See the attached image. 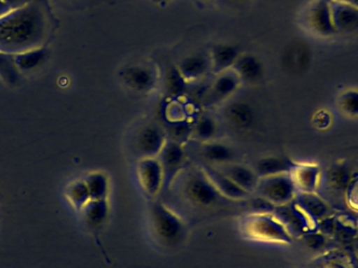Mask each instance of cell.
Returning <instances> with one entry per match:
<instances>
[{
  "mask_svg": "<svg viewBox=\"0 0 358 268\" xmlns=\"http://www.w3.org/2000/svg\"><path fill=\"white\" fill-rule=\"evenodd\" d=\"M187 198L192 202L196 204H212L215 200V193L210 188V183H206L203 179L200 177H193L189 179V183H187Z\"/></svg>",
  "mask_w": 358,
  "mask_h": 268,
  "instance_id": "obj_15",
  "label": "cell"
},
{
  "mask_svg": "<svg viewBox=\"0 0 358 268\" xmlns=\"http://www.w3.org/2000/svg\"><path fill=\"white\" fill-rule=\"evenodd\" d=\"M12 10V8H10L8 4L4 3L3 0H0V16H2V15L6 14V13H8V10Z\"/></svg>",
  "mask_w": 358,
  "mask_h": 268,
  "instance_id": "obj_30",
  "label": "cell"
},
{
  "mask_svg": "<svg viewBox=\"0 0 358 268\" xmlns=\"http://www.w3.org/2000/svg\"><path fill=\"white\" fill-rule=\"evenodd\" d=\"M338 107L349 117H358V90H347L338 99Z\"/></svg>",
  "mask_w": 358,
  "mask_h": 268,
  "instance_id": "obj_24",
  "label": "cell"
},
{
  "mask_svg": "<svg viewBox=\"0 0 358 268\" xmlns=\"http://www.w3.org/2000/svg\"><path fill=\"white\" fill-rule=\"evenodd\" d=\"M193 132L195 137L203 143H206V141H210L214 139L218 132V125L214 119L204 115V117L199 118V120L196 122Z\"/></svg>",
  "mask_w": 358,
  "mask_h": 268,
  "instance_id": "obj_23",
  "label": "cell"
},
{
  "mask_svg": "<svg viewBox=\"0 0 358 268\" xmlns=\"http://www.w3.org/2000/svg\"><path fill=\"white\" fill-rule=\"evenodd\" d=\"M183 160H185V153L180 146L176 141L170 143L164 151V169L168 172H174L182 164Z\"/></svg>",
  "mask_w": 358,
  "mask_h": 268,
  "instance_id": "obj_22",
  "label": "cell"
},
{
  "mask_svg": "<svg viewBox=\"0 0 358 268\" xmlns=\"http://www.w3.org/2000/svg\"><path fill=\"white\" fill-rule=\"evenodd\" d=\"M201 155L206 162L217 166L231 164L235 160L236 152L233 148L217 141H206L201 148Z\"/></svg>",
  "mask_w": 358,
  "mask_h": 268,
  "instance_id": "obj_10",
  "label": "cell"
},
{
  "mask_svg": "<svg viewBox=\"0 0 358 268\" xmlns=\"http://www.w3.org/2000/svg\"><path fill=\"white\" fill-rule=\"evenodd\" d=\"M325 238L322 234H310L307 236V244L313 248H321L325 246Z\"/></svg>",
  "mask_w": 358,
  "mask_h": 268,
  "instance_id": "obj_28",
  "label": "cell"
},
{
  "mask_svg": "<svg viewBox=\"0 0 358 268\" xmlns=\"http://www.w3.org/2000/svg\"><path fill=\"white\" fill-rule=\"evenodd\" d=\"M296 188L294 179L286 173L266 177V181L261 190L268 202L285 204L294 197Z\"/></svg>",
  "mask_w": 358,
  "mask_h": 268,
  "instance_id": "obj_3",
  "label": "cell"
},
{
  "mask_svg": "<svg viewBox=\"0 0 358 268\" xmlns=\"http://www.w3.org/2000/svg\"><path fill=\"white\" fill-rule=\"evenodd\" d=\"M155 231L164 244H176L180 237L179 223L166 211L157 209L155 211Z\"/></svg>",
  "mask_w": 358,
  "mask_h": 268,
  "instance_id": "obj_6",
  "label": "cell"
},
{
  "mask_svg": "<svg viewBox=\"0 0 358 268\" xmlns=\"http://www.w3.org/2000/svg\"><path fill=\"white\" fill-rule=\"evenodd\" d=\"M231 1L241 2V1H245V0H231Z\"/></svg>",
  "mask_w": 358,
  "mask_h": 268,
  "instance_id": "obj_33",
  "label": "cell"
},
{
  "mask_svg": "<svg viewBox=\"0 0 358 268\" xmlns=\"http://www.w3.org/2000/svg\"><path fill=\"white\" fill-rule=\"evenodd\" d=\"M88 193L90 192H88L87 185L79 183V185H75L71 188L69 195L76 204H83L85 197H87Z\"/></svg>",
  "mask_w": 358,
  "mask_h": 268,
  "instance_id": "obj_26",
  "label": "cell"
},
{
  "mask_svg": "<svg viewBox=\"0 0 358 268\" xmlns=\"http://www.w3.org/2000/svg\"><path fill=\"white\" fill-rule=\"evenodd\" d=\"M240 78L237 73H229V71H222L215 80L212 86V94L218 100L229 98L231 94L237 92L239 87Z\"/></svg>",
  "mask_w": 358,
  "mask_h": 268,
  "instance_id": "obj_17",
  "label": "cell"
},
{
  "mask_svg": "<svg viewBox=\"0 0 358 268\" xmlns=\"http://www.w3.org/2000/svg\"><path fill=\"white\" fill-rule=\"evenodd\" d=\"M210 66L212 63L210 59L201 54H194L181 61L178 71L187 81V80H197L203 77Z\"/></svg>",
  "mask_w": 358,
  "mask_h": 268,
  "instance_id": "obj_13",
  "label": "cell"
},
{
  "mask_svg": "<svg viewBox=\"0 0 358 268\" xmlns=\"http://www.w3.org/2000/svg\"><path fill=\"white\" fill-rule=\"evenodd\" d=\"M48 50L41 46V48L14 55L13 61L20 73H31L41 67L48 59Z\"/></svg>",
  "mask_w": 358,
  "mask_h": 268,
  "instance_id": "obj_12",
  "label": "cell"
},
{
  "mask_svg": "<svg viewBox=\"0 0 358 268\" xmlns=\"http://www.w3.org/2000/svg\"><path fill=\"white\" fill-rule=\"evenodd\" d=\"M220 172L227 175L236 185H239L245 191L255 189L258 185V174L256 171L243 164H227L220 166Z\"/></svg>",
  "mask_w": 358,
  "mask_h": 268,
  "instance_id": "obj_7",
  "label": "cell"
},
{
  "mask_svg": "<svg viewBox=\"0 0 358 268\" xmlns=\"http://www.w3.org/2000/svg\"><path fill=\"white\" fill-rule=\"evenodd\" d=\"M284 217L287 218L288 223L294 227V231L302 232L304 230L305 221L300 213L292 211L290 209H285Z\"/></svg>",
  "mask_w": 358,
  "mask_h": 268,
  "instance_id": "obj_27",
  "label": "cell"
},
{
  "mask_svg": "<svg viewBox=\"0 0 358 268\" xmlns=\"http://www.w3.org/2000/svg\"><path fill=\"white\" fill-rule=\"evenodd\" d=\"M50 29L48 12L31 0L0 16V52L14 55L41 48Z\"/></svg>",
  "mask_w": 358,
  "mask_h": 268,
  "instance_id": "obj_1",
  "label": "cell"
},
{
  "mask_svg": "<svg viewBox=\"0 0 358 268\" xmlns=\"http://www.w3.org/2000/svg\"><path fill=\"white\" fill-rule=\"evenodd\" d=\"M355 268H358V265H357V267H355Z\"/></svg>",
  "mask_w": 358,
  "mask_h": 268,
  "instance_id": "obj_34",
  "label": "cell"
},
{
  "mask_svg": "<svg viewBox=\"0 0 358 268\" xmlns=\"http://www.w3.org/2000/svg\"><path fill=\"white\" fill-rule=\"evenodd\" d=\"M239 58V50L236 46L227 43L218 44L213 50L210 63L217 71L222 73L229 67H234Z\"/></svg>",
  "mask_w": 358,
  "mask_h": 268,
  "instance_id": "obj_14",
  "label": "cell"
},
{
  "mask_svg": "<svg viewBox=\"0 0 358 268\" xmlns=\"http://www.w3.org/2000/svg\"><path fill=\"white\" fill-rule=\"evenodd\" d=\"M208 177L210 183L219 190V192L233 198H243L248 191L236 185L233 181L229 178L227 175L221 173L220 171L210 170L208 173Z\"/></svg>",
  "mask_w": 358,
  "mask_h": 268,
  "instance_id": "obj_19",
  "label": "cell"
},
{
  "mask_svg": "<svg viewBox=\"0 0 358 268\" xmlns=\"http://www.w3.org/2000/svg\"><path fill=\"white\" fill-rule=\"evenodd\" d=\"M122 78L128 87L138 92H149L157 83L155 71L145 65H134V66L127 67L122 73Z\"/></svg>",
  "mask_w": 358,
  "mask_h": 268,
  "instance_id": "obj_5",
  "label": "cell"
},
{
  "mask_svg": "<svg viewBox=\"0 0 358 268\" xmlns=\"http://www.w3.org/2000/svg\"><path fill=\"white\" fill-rule=\"evenodd\" d=\"M163 146V134L157 126L147 125L141 128L136 137V147L138 153L151 155L157 153Z\"/></svg>",
  "mask_w": 358,
  "mask_h": 268,
  "instance_id": "obj_8",
  "label": "cell"
},
{
  "mask_svg": "<svg viewBox=\"0 0 358 268\" xmlns=\"http://www.w3.org/2000/svg\"><path fill=\"white\" fill-rule=\"evenodd\" d=\"M3 1L4 3L8 4L10 8H18V6L27 3V2L31 1V0H3Z\"/></svg>",
  "mask_w": 358,
  "mask_h": 268,
  "instance_id": "obj_29",
  "label": "cell"
},
{
  "mask_svg": "<svg viewBox=\"0 0 358 268\" xmlns=\"http://www.w3.org/2000/svg\"><path fill=\"white\" fill-rule=\"evenodd\" d=\"M355 244H357V246H358V230L357 233V237H355Z\"/></svg>",
  "mask_w": 358,
  "mask_h": 268,
  "instance_id": "obj_32",
  "label": "cell"
},
{
  "mask_svg": "<svg viewBox=\"0 0 358 268\" xmlns=\"http://www.w3.org/2000/svg\"><path fill=\"white\" fill-rule=\"evenodd\" d=\"M327 181L332 189L345 191L351 185L352 171L346 164H336L328 172Z\"/></svg>",
  "mask_w": 358,
  "mask_h": 268,
  "instance_id": "obj_21",
  "label": "cell"
},
{
  "mask_svg": "<svg viewBox=\"0 0 358 268\" xmlns=\"http://www.w3.org/2000/svg\"><path fill=\"white\" fill-rule=\"evenodd\" d=\"M165 87L169 94H179L185 92V80L178 69H172L166 73Z\"/></svg>",
  "mask_w": 358,
  "mask_h": 268,
  "instance_id": "obj_25",
  "label": "cell"
},
{
  "mask_svg": "<svg viewBox=\"0 0 358 268\" xmlns=\"http://www.w3.org/2000/svg\"><path fill=\"white\" fill-rule=\"evenodd\" d=\"M227 118L235 127L245 129L254 123V111L244 102H234L227 109Z\"/></svg>",
  "mask_w": 358,
  "mask_h": 268,
  "instance_id": "obj_18",
  "label": "cell"
},
{
  "mask_svg": "<svg viewBox=\"0 0 358 268\" xmlns=\"http://www.w3.org/2000/svg\"><path fill=\"white\" fill-rule=\"evenodd\" d=\"M294 185L300 188L303 193H315V190L319 187L320 168L315 164H305V166L294 167Z\"/></svg>",
  "mask_w": 358,
  "mask_h": 268,
  "instance_id": "obj_11",
  "label": "cell"
},
{
  "mask_svg": "<svg viewBox=\"0 0 358 268\" xmlns=\"http://www.w3.org/2000/svg\"><path fill=\"white\" fill-rule=\"evenodd\" d=\"M303 27L313 35L328 38L336 35L330 0H315L303 13Z\"/></svg>",
  "mask_w": 358,
  "mask_h": 268,
  "instance_id": "obj_2",
  "label": "cell"
},
{
  "mask_svg": "<svg viewBox=\"0 0 358 268\" xmlns=\"http://www.w3.org/2000/svg\"><path fill=\"white\" fill-rule=\"evenodd\" d=\"M236 73L240 80L254 84L262 79L264 73V66L262 62L257 57L252 55H244L240 56L236 64L234 65Z\"/></svg>",
  "mask_w": 358,
  "mask_h": 268,
  "instance_id": "obj_9",
  "label": "cell"
},
{
  "mask_svg": "<svg viewBox=\"0 0 358 268\" xmlns=\"http://www.w3.org/2000/svg\"><path fill=\"white\" fill-rule=\"evenodd\" d=\"M338 1L346 2V3L351 4L358 8V0H338Z\"/></svg>",
  "mask_w": 358,
  "mask_h": 268,
  "instance_id": "obj_31",
  "label": "cell"
},
{
  "mask_svg": "<svg viewBox=\"0 0 358 268\" xmlns=\"http://www.w3.org/2000/svg\"><path fill=\"white\" fill-rule=\"evenodd\" d=\"M294 162L287 158L271 157L262 158L259 160L256 167V173L262 176H275V175L286 174L294 170Z\"/></svg>",
  "mask_w": 358,
  "mask_h": 268,
  "instance_id": "obj_16",
  "label": "cell"
},
{
  "mask_svg": "<svg viewBox=\"0 0 358 268\" xmlns=\"http://www.w3.org/2000/svg\"><path fill=\"white\" fill-rule=\"evenodd\" d=\"M301 206L313 219H325L328 214L327 204L315 193H303Z\"/></svg>",
  "mask_w": 358,
  "mask_h": 268,
  "instance_id": "obj_20",
  "label": "cell"
},
{
  "mask_svg": "<svg viewBox=\"0 0 358 268\" xmlns=\"http://www.w3.org/2000/svg\"><path fill=\"white\" fill-rule=\"evenodd\" d=\"M332 22L336 34L353 35L358 33V8L346 2L330 0Z\"/></svg>",
  "mask_w": 358,
  "mask_h": 268,
  "instance_id": "obj_4",
  "label": "cell"
}]
</instances>
